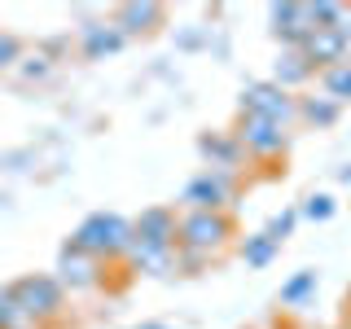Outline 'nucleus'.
I'll return each instance as SVG.
<instances>
[{"label": "nucleus", "instance_id": "nucleus-31", "mask_svg": "<svg viewBox=\"0 0 351 329\" xmlns=\"http://www.w3.org/2000/svg\"><path fill=\"white\" fill-rule=\"evenodd\" d=\"M0 307H5V285H0Z\"/></svg>", "mask_w": 351, "mask_h": 329}, {"label": "nucleus", "instance_id": "nucleus-20", "mask_svg": "<svg viewBox=\"0 0 351 329\" xmlns=\"http://www.w3.org/2000/svg\"><path fill=\"white\" fill-rule=\"evenodd\" d=\"M14 75H18L22 84H40V80H49V75H53V53H49V49L22 53L18 66H14Z\"/></svg>", "mask_w": 351, "mask_h": 329}, {"label": "nucleus", "instance_id": "nucleus-17", "mask_svg": "<svg viewBox=\"0 0 351 329\" xmlns=\"http://www.w3.org/2000/svg\"><path fill=\"white\" fill-rule=\"evenodd\" d=\"M237 255H241L246 268H268V263L281 255V241L268 237V233H250V237L237 241Z\"/></svg>", "mask_w": 351, "mask_h": 329}, {"label": "nucleus", "instance_id": "nucleus-10", "mask_svg": "<svg viewBox=\"0 0 351 329\" xmlns=\"http://www.w3.org/2000/svg\"><path fill=\"white\" fill-rule=\"evenodd\" d=\"M162 18H167V9H162L158 0H128V5L114 9L110 22L123 31V40H132V36H149V31H158Z\"/></svg>", "mask_w": 351, "mask_h": 329}, {"label": "nucleus", "instance_id": "nucleus-18", "mask_svg": "<svg viewBox=\"0 0 351 329\" xmlns=\"http://www.w3.org/2000/svg\"><path fill=\"white\" fill-rule=\"evenodd\" d=\"M316 84H321V93L329 97V101L347 106V101H351V58L334 62V66H325V71L316 75Z\"/></svg>", "mask_w": 351, "mask_h": 329}, {"label": "nucleus", "instance_id": "nucleus-15", "mask_svg": "<svg viewBox=\"0 0 351 329\" xmlns=\"http://www.w3.org/2000/svg\"><path fill=\"white\" fill-rule=\"evenodd\" d=\"M299 49H303V58L316 66V75H321L325 66H334V62H343V58H347V49H343V40H338V31H334V27H312Z\"/></svg>", "mask_w": 351, "mask_h": 329}, {"label": "nucleus", "instance_id": "nucleus-27", "mask_svg": "<svg viewBox=\"0 0 351 329\" xmlns=\"http://www.w3.org/2000/svg\"><path fill=\"white\" fill-rule=\"evenodd\" d=\"M338 40H343V49H347V58H351V9H347V14H343V22H338Z\"/></svg>", "mask_w": 351, "mask_h": 329}, {"label": "nucleus", "instance_id": "nucleus-11", "mask_svg": "<svg viewBox=\"0 0 351 329\" xmlns=\"http://www.w3.org/2000/svg\"><path fill=\"white\" fill-rule=\"evenodd\" d=\"M123 268L132 277H171L176 272V246H149V241H132L123 255Z\"/></svg>", "mask_w": 351, "mask_h": 329}, {"label": "nucleus", "instance_id": "nucleus-7", "mask_svg": "<svg viewBox=\"0 0 351 329\" xmlns=\"http://www.w3.org/2000/svg\"><path fill=\"white\" fill-rule=\"evenodd\" d=\"M53 277H58V285L66 294H88V290H97V285L106 281V263L66 241V246L58 250V268H53Z\"/></svg>", "mask_w": 351, "mask_h": 329}, {"label": "nucleus", "instance_id": "nucleus-29", "mask_svg": "<svg viewBox=\"0 0 351 329\" xmlns=\"http://www.w3.org/2000/svg\"><path fill=\"white\" fill-rule=\"evenodd\" d=\"M141 329H171V325H158V321H149V325H141Z\"/></svg>", "mask_w": 351, "mask_h": 329}, {"label": "nucleus", "instance_id": "nucleus-25", "mask_svg": "<svg viewBox=\"0 0 351 329\" xmlns=\"http://www.w3.org/2000/svg\"><path fill=\"white\" fill-rule=\"evenodd\" d=\"M22 53H27V49H22V40L9 36V31H0V71H14Z\"/></svg>", "mask_w": 351, "mask_h": 329}, {"label": "nucleus", "instance_id": "nucleus-16", "mask_svg": "<svg viewBox=\"0 0 351 329\" xmlns=\"http://www.w3.org/2000/svg\"><path fill=\"white\" fill-rule=\"evenodd\" d=\"M338 114H343V106L329 101L325 93H303L299 97V123H307V127H334Z\"/></svg>", "mask_w": 351, "mask_h": 329}, {"label": "nucleus", "instance_id": "nucleus-6", "mask_svg": "<svg viewBox=\"0 0 351 329\" xmlns=\"http://www.w3.org/2000/svg\"><path fill=\"white\" fill-rule=\"evenodd\" d=\"M237 197V175L233 171H211L202 167L189 175V184L180 189V206L184 211H228Z\"/></svg>", "mask_w": 351, "mask_h": 329}, {"label": "nucleus", "instance_id": "nucleus-22", "mask_svg": "<svg viewBox=\"0 0 351 329\" xmlns=\"http://www.w3.org/2000/svg\"><path fill=\"white\" fill-rule=\"evenodd\" d=\"M312 27H338L347 14V5H338V0H312Z\"/></svg>", "mask_w": 351, "mask_h": 329}, {"label": "nucleus", "instance_id": "nucleus-14", "mask_svg": "<svg viewBox=\"0 0 351 329\" xmlns=\"http://www.w3.org/2000/svg\"><path fill=\"white\" fill-rule=\"evenodd\" d=\"M316 80V66L303 58V49H281L277 62H272V84L285 88V93H299Z\"/></svg>", "mask_w": 351, "mask_h": 329}, {"label": "nucleus", "instance_id": "nucleus-3", "mask_svg": "<svg viewBox=\"0 0 351 329\" xmlns=\"http://www.w3.org/2000/svg\"><path fill=\"white\" fill-rule=\"evenodd\" d=\"M9 299L27 312V321L36 329L58 325L66 316V290L58 285V277H49V272H27V277H18L9 285Z\"/></svg>", "mask_w": 351, "mask_h": 329}, {"label": "nucleus", "instance_id": "nucleus-19", "mask_svg": "<svg viewBox=\"0 0 351 329\" xmlns=\"http://www.w3.org/2000/svg\"><path fill=\"white\" fill-rule=\"evenodd\" d=\"M316 281H321V272H316V268L294 272V277L281 285V303H285V307H303V303L316 294Z\"/></svg>", "mask_w": 351, "mask_h": 329}, {"label": "nucleus", "instance_id": "nucleus-21", "mask_svg": "<svg viewBox=\"0 0 351 329\" xmlns=\"http://www.w3.org/2000/svg\"><path fill=\"white\" fill-rule=\"evenodd\" d=\"M334 211H338V197H334V193H307L303 206H299V219L325 224V219H334Z\"/></svg>", "mask_w": 351, "mask_h": 329}, {"label": "nucleus", "instance_id": "nucleus-30", "mask_svg": "<svg viewBox=\"0 0 351 329\" xmlns=\"http://www.w3.org/2000/svg\"><path fill=\"white\" fill-rule=\"evenodd\" d=\"M343 329H351V307H347V321H343Z\"/></svg>", "mask_w": 351, "mask_h": 329}, {"label": "nucleus", "instance_id": "nucleus-4", "mask_svg": "<svg viewBox=\"0 0 351 329\" xmlns=\"http://www.w3.org/2000/svg\"><path fill=\"white\" fill-rule=\"evenodd\" d=\"M237 114H259V119H272L281 127H294L299 123V97L277 88L272 80H250L237 97Z\"/></svg>", "mask_w": 351, "mask_h": 329}, {"label": "nucleus", "instance_id": "nucleus-13", "mask_svg": "<svg viewBox=\"0 0 351 329\" xmlns=\"http://www.w3.org/2000/svg\"><path fill=\"white\" fill-rule=\"evenodd\" d=\"M123 31L114 27V22H84L80 27V53L88 62H101V58H114L119 49H123Z\"/></svg>", "mask_w": 351, "mask_h": 329}, {"label": "nucleus", "instance_id": "nucleus-5", "mask_svg": "<svg viewBox=\"0 0 351 329\" xmlns=\"http://www.w3.org/2000/svg\"><path fill=\"white\" fill-rule=\"evenodd\" d=\"M233 136L246 149V158H255V162H281L285 149H290V127L272 123V119H259V114H237Z\"/></svg>", "mask_w": 351, "mask_h": 329}, {"label": "nucleus", "instance_id": "nucleus-1", "mask_svg": "<svg viewBox=\"0 0 351 329\" xmlns=\"http://www.w3.org/2000/svg\"><path fill=\"white\" fill-rule=\"evenodd\" d=\"M132 241H136V228L119 211H93V215H84L80 228L71 233V246L88 250V255L101 259V263H123Z\"/></svg>", "mask_w": 351, "mask_h": 329}, {"label": "nucleus", "instance_id": "nucleus-2", "mask_svg": "<svg viewBox=\"0 0 351 329\" xmlns=\"http://www.w3.org/2000/svg\"><path fill=\"white\" fill-rule=\"evenodd\" d=\"M233 237H237V224L228 211H184L180 228H176V246L193 250V255H206V259L224 255Z\"/></svg>", "mask_w": 351, "mask_h": 329}, {"label": "nucleus", "instance_id": "nucleus-12", "mask_svg": "<svg viewBox=\"0 0 351 329\" xmlns=\"http://www.w3.org/2000/svg\"><path fill=\"white\" fill-rule=\"evenodd\" d=\"M132 228H136V241H149V246H176L180 215H176V206H145V211L132 219Z\"/></svg>", "mask_w": 351, "mask_h": 329}, {"label": "nucleus", "instance_id": "nucleus-28", "mask_svg": "<svg viewBox=\"0 0 351 329\" xmlns=\"http://www.w3.org/2000/svg\"><path fill=\"white\" fill-rule=\"evenodd\" d=\"M338 180H343V184H351V162H347V167H338Z\"/></svg>", "mask_w": 351, "mask_h": 329}, {"label": "nucleus", "instance_id": "nucleus-23", "mask_svg": "<svg viewBox=\"0 0 351 329\" xmlns=\"http://www.w3.org/2000/svg\"><path fill=\"white\" fill-rule=\"evenodd\" d=\"M294 224H299V206H281V211L268 219V228H263V233L277 237V241H285V237L294 233Z\"/></svg>", "mask_w": 351, "mask_h": 329}, {"label": "nucleus", "instance_id": "nucleus-24", "mask_svg": "<svg viewBox=\"0 0 351 329\" xmlns=\"http://www.w3.org/2000/svg\"><path fill=\"white\" fill-rule=\"evenodd\" d=\"M0 329H36V325L27 321V312L9 299V285H5V307H0Z\"/></svg>", "mask_w": 351, "mask_h": 329}, {"label": "nucleus", "instance_id": "nucleus-8", "mask_svg": "<svg viewBox=\"0 0 351 329\" xmlns=\"http://www.w3.org/2000/svg\"><path fill=\"white\" fill-rule=\"evenodd\" d=\"M268 22H272V36L281 40V49H299L312 31V9L307 0H281V5L268 9Z\"/></svg>", "mask_w": 351, "mask_h": 329}, {"label": "nucleus", "instance_id": "nucleus-9", "mask_svg": "<svg viewBox=\"0 0 351 329\" xmlns=\"http://www.w3.org/2000/svg\"><path fill=\"white\" fill-rule=\"evenodd\" d=\"M197 154L206 158V167H211V171L241 175V167H246V149L237 145L233 132H202V136H197Z\"/></svg>", "mask_w": 351, "mask_h": 329}, {"label": "nucleus", "instance_id": "nucleus-26", "mask_svg": "<svg viewBox=\"0 0 351 329\" xmlns=\"http://www.w3.org/2000/svg\"><path fill=\"white\" fill-rule=\"evenodd\" d=\"M206 263H211L206 255H193V250H180V246H176V272H189V277H193V272H202Z\"/></svg>", "mask_w": 351, "mask_h": 329}]
</instances>
